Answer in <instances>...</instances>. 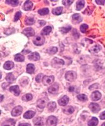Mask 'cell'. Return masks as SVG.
Wrapping results in <instances>:
<instances>
[{
  "label": "cell",
  "instance_id": "obj_33",
  "mask_svg": "<svg viewBox=\"0 0 105 126\" xmlns=\"http://www.w3.org/2000/svg\"><path fill=\"white\" fill-rule=\"evenodd\" d=\"M100 49H101V47L98 45H95V46L92 47L91 49H90V51L91 52L93 53H97L100 51Z\"/></svg>",
  "mask_w": 105,
  "mask_h": 126
},
{
  "label": "cell",
  "instance_id": "obj_35",
  "mask_svg": "<svg viewBox=\"0 0 105 126\" xmlns=\"http://www.w3.org/2000/svg\"><path fill=\"white\" fill-rule=\"evenodd\" d=\"M77 97L78 100H79L80 101H83V102H85V101H86L87 100V96L84 94H79V95H77Z\"/></svg>",
  "mask_w": 105,
  "mask_h": 126
},
{
  "label": "cell",
  "instance_id": "obj_30",
  "mask_svg": "<svg viewBox=\"0 0 105 126\" xmlns=\"http://www.w3.org/2000/svg\"><path fill=\"white\" fill-rule=\"evenodd\" d=\"M38 13L40 14V15H46L47 14H48L49 13V10L47 8H42V9H40L38 10Z\"/></svg>",
  "mask_w": 105,
  "mask_h": 126
},
{
  "label": "cell",
  "instance_id": "obj_28",
  "mask_svg": "<svg viewBox=\"0 0 105 126\" xmlns=\"http://www.w3.org/2000/svg\"><path fill=\"white\" fill-rule=\"evenodd\" d=\"M15 60L17 62H23L25 60V57L21 54H17L15 56Z\"/></svg>",
  "mask_w": 105,
  "mask_h": 126
},
{
  "label": "cell",
  "instance_id": "obj_36",
  "mask_svg": "<svg viewBox=\"0 0 105 126\" xmlns=\"http://www.w3.org/2000/svg\"><path fill=\"white\" fill-rule=\"evenodd\" d=\"M71 29H72V27L70 25H69L67 27H62V28H61V29H60V31H61L62 33H67V32H69L71 30Z\"/></svg>",
  "mask_w": 105,
  "mask_h": 126
},
{
  "label": "cell",
  "instance_id": "obj_42",
  "mask_svg": "<svg viewBox=\"0 0 105 126\" xmlns=\"http://www.w3.org/2000/svg\"><path fill=\"white\" fill-rule=\"evenodd\" d=\"M99 88V84H93L92 86H91L90 87H89V90H95V89H97Z\"/></svg>",
  "mask_w": 105,
  "mask_h": 126
},
{
  "label": "cell",
  "instance_id": "obj_41",
  "mask_svg": "<svg viewBox=\"0 0 105 126\" xmlns=\"http://www.w3.org/2000/svg\"><path fill=\"white\" fill-rule=\"evenodd\" d=\"M72 35H73L74 37L76 39H77L79 37V34L78 32L77 31L76 29H74L73 31H72Z\"/></svg>",
  "mask_w": 105,
  "mask_h": 126
},
{
  "label": "cell",
  "instance_id": "obj_11",
  "mask_svg": "<svg viewBox=\"0 0 105 126\" xmlns=\"http://www.w3.org/2000/svg\"><path fill=\"white\" fill-rule=\"evenodd\" d=\"M10 91L11 92H12L15 96H18L20 93V88H19L18 86H11L10 88Z\"/></svg>",
  "mask_w": 105,
  "mask_h": 126
},
{
  "label": "cell",
  "instance_id": "obj_10",
  "mask_svg": "<svg viewBox=\"0 0 105 126\" xmlns=\"http://www.w3.org/2000/svg\"><path fill=\"white\" fill-rule=\"evenodd\" d=\"M89 107V108L91 109V110L94 113L98 112L99 111V110H100V107H99V105L96 104V103H91V104H90Z\"/></svg>",
  "mask_w": 105,
  "mask_h": 126
},
{
  "label": "cell",
  "instance_id": "obj_47",
  "mask_svg": "<svg viewBox=\"0 0 105 126\" xmlns=\"http://www.w3.org/2000/svg\"><path fill=\"white\" fill-rule=\"evenodd\" d=\"M74 89V86H70V87H69V90L70 91V92H73Z\"/></svg>",
  "mask_w": 105,
  "mask_h": 126
},
{
  "label": "cell",
  "instance_id": "obj_34",
  "mask_svg": "<svg viewBox=\"0 0 105 126\" xmlns=\"http://www.w3.org/2000/svg\"><path fill=\"white\" fill-rule=\"evenodd\" d=\"M57 50L58 49L56 47H52L47 50V52L50 54H55L57 52Z\"/></svg>",
  "mask_w": 105,
  "mask_h": 126
},
{
  "label": "cell",
  "instance_id": "obj_40",
  "mask_svg": "<svg viewBox=\"0 0 105 126\" xmlns=\"http://www.w3.org/2000/svg\"><path fill=\"white\" fill-rule=\"evenodd\" d=\"M43 74H38L36 78H35V80H36V81L37 83H40L41 81H42L43 79H42V78H44L43 77Z\"/></svg>",
  "mask_w": 105,
  "mask_h": 126
},
{
  "label": "cell",
  "instance_id": "obj_1",
  "mask_svg": "<svg viewBox=\"0 0 105 126\" xmlns=\"http://www.w3.org/2000/svg\"><path fill=\"white\" fill-rule=\"evenodd\" d=\"M77 78V73L72 71H67L66 74V79L69 81H74Z\"/></svg>",
  "mask_w": 105,
  "mask_h": 126
},
{
  "label": "cell",
  "instance_id": "obj_48",
  "mask_svg": "<svg viewBox=\"0 0 105 126\" xmlns=\"http://www.w3.org/2000/svg\"><path fill=\"white\" fill-rule=\"evenodd\" d=\"M3 100V95H1V102H2Z\"/></svg>",
  "mask_w": 105,
  "mask_h": 126
},
{
  "label": "cell",
  "instance_id": "obj_49",
  "mask_svg": "<svg viewBox=\"0 0 105 126\" xmlns=\"http://www.w3.org/2000/svg\"><path fill=\"white\" fill-rule=\"evenodd\" d=\"M101 126H105V123L101 125Z\"/></svg>",
  "mask_w": 105,
  "mask_h": 126
},
{
  "label": "cell",
  "instance_id": "obj_44",
  "mask_svg": "<svg viewBox=\"0 0 105 126\" xmlns=\"http://www.w3.org/2000/svg\"><path fill=\"white\" fill-rule=\"evenodd\" d=\"M100 119L101 120H105V111H104L103 112H102L100 115Z\"/></svg>",
  "mask_w": 105,
  "mask_h": 126
},
{
  "label": "cell",
  "instance_id": "obj_14",
  "mask_svg": "<svg viewBox=\"0 0 105 126\" xmlns=\"http://www.w3.org/2000/svg\"><path fill=\"white\" fill-rule=\"evenodd\" d=\"M52 64L54 66H56V65L62 66V65L64 64V61L62 59H61L55 57V58L53 59L52 61Z\"/></svg>",
  "mask_w": 105,
  "mask_h": 126
},
{
  "label": "cell",
  "instance_id": "obj_21",
  "mask_svg": "<svg viewBox=\"0 0 105 126\" xmlns=\"http://www.w3.org/2000/svg\"><path fill=\"white\" fill-rule=\"evenodd\" d=\"M98 124V120L96 117H93L92 119L89 120L88 122V126H96Z\"/></svg>",
  "mask_w": 105,
  "mask_h": 126
},
{
  "label": "cell",
  "instance_id": "obj_45",
  "mask_svg": "<svg viewBox=\"0 0 105 126\" xmlns=\"http://www.w3.org/2000/svg\"><path fill=\"white\" fill-rule=\"evenodd\" d=\"M19 126H31V125L30 124L28 123H22V124H19Z\"/></svg>",
  "mask_w": 105,
  "mask_h": 126
},
{
  "label": "cell",
  "instance_id": "obj_25",
  "mask_svg": "<svg viewBox=\"0 0 105 126\" xmlns=\"http://www.w3.org/2000/svg\"><path fill=\"white\" fill-rule=\"evenodd\" d=\"M6 80L9 83H12L15 81V76H14L12 73H8L6 75Z\"/></svg>",
  "mask_w": 105,
  "mask_h": 126
},
{
  "label": "cell",
  "instance_id": "obj_24",
  "mask_svg": "<svg viewBox=\"0 0 105 126\" xmlns=\"http://www.w3.org/2000/svg\"><path fill=\"white\" fill-rule=\"evenodd\" d=\"M35 71V66L32 64H29L27 66V72L29 74H33Z\"/></svg>",
  "mask_w": 105,
  "mask_h": 126
},
{
  "label": "cell",
  "instance_id": "obj_27",
  "mask_svg": "<svg viewBox=\"0 0 105 126\" xmlns=\"http://www.w3.org/2000/svg\"><path fill=\"white\" fill-rule=\"evenodd\" d=\"M63 111L66 114H71L74 111V108L72 106H68V107H67V108L63 110Z\"/></svg>",
  "mask_w": 105,
  "mask_h": 126
},
{
  "label": "cell",
  "instance_id": "obj_20",
  "mask_svg": "<svg viewBox=\"0 0 105 126\" xmlns=\"http://www.w3.org/2000/svg\"><path fill=\"white\" fill-rule=\"evenodd\" d=\"M72 20L76 23H79L80 22L82 21V17H81L79 14H74L72 16Z\"/></svg>",
  "mask_w": 105,
  "mask_h": 126
},
{
  "label": "cell",
  "instance_id": "obj_5",
  "mask_svg": "<svg viewBox=\"0 0 105 126\" xmlns=\"http://www.w3.org/2000/svg\"><path fill=\"white\" fill-rule=\"evenodd\" d=\"M59 84L58 83H54V84L51 85L48 88V91L50 94H55L57 93L58 91H59Z\"/></svg>",
  "mask_w": 105,
  "mask_h": 126
},
{
  "label": "cell",
  "instance_id": "obj_8",
  "mask_svg": "<svg viewBox=\"0 0 105 126\" xmlns=\"http://www.w3.org/2000/svg\"><path fill=\"white\" fill-rule=\"evenodd\" d=\"M69 98L67 96H64L63 97L61 98L59 100L58 102H59V104L60 105V106H66V105H67V104L69 103Z\"/></svg>",
  "mask_w": 105,
  "mask_h": 126
},
{
  "label": "cell",
  "instance_id": "obj_37",
  "mask_svg": "<svg viewBox=\"0 0 105 126\" xmlns=\"http://www.w3.org/2000/svg\"><path fill=\"white\" fill-rule=\"evenodd\" d=\"M87 29H88V25L86 24H83L80 27V30L82 33H85L87 31Z\"/></svg>",
  "mask_w": 105,
  "mask_h": 126
},
{
  "label": "cell",
  "instance_id": "obj_19",
  "mask_svg": "<svg viewBox=\"0 0 105 126\" xmlns=\"http://www.w3.org/2000/svg\"><path fill=\"white\" fill-rule=\"evenodd\" d=\"M14 67V63L12 61H7L5 63V64L3 66V68L5 69L10 70L11 69Z\"/></svg>",
  "mask_w": 105,
  "mask_h": 126
},
{
  "label": "cell",
  "instance_id": "obj_29",
  "mask_svg": "<svg viewBox=\"0 0 105 126\" xmlns=\"http://www.w3.org/2000/svg\"><path fill=\"white\" fill-rule=\"evenodd\" d=\"M6 3L12 6H16L18 5L19 1L17 0H7L6 1Z\"/></svg>",
  "mask_w": 105,
  "mask_h": 126
},
{
  "label": "cell",
  "instance_id": "obj_38",
  "mask_svg": "<svg viewBox=\"0 0 105 126\" xmlns=\"http://www.w3.org/2000/svg\"><path fill=\"white\" fill-rule=\"evenodd\" d=\"M72 3H73V1H71V0H64V1H62V4L66 6H70Z\"/></svg>",
  "mask_w": 105,
  "mask_h": 126
},
{
  "label": "cell",
  "instance_id": "obj_17",
  "mask_svg": "<svg viewBox=\"0 0 105 126\" xmlns=\"http://www.w3.org/2000/svg\"><path fill=\"white\" fill-rule=\"evenodd\" d=\"M52 32V27L50 26H47L41 32V35H48Z\"/></svg>",
  "mask_w": 105,
  "mask_h": 126
},
{
  "label": "cell",
  "instance_id": "obj_46",
  "mask_svg": "<svg viewBox=\"0 0 105 126\" xmlns=\"http://www.w3.org/2000/svg\"><path fill=\"white\" fill-rule=\"evenodd\" d=\"M38 22H39L40 25L41 26H43V25H44L45 24V21H43V20H40Z\"/></svg>",
  "mask_w": 105,
  "mask_h": 126
},
{
  "label": "cell",
  "instance_id": "obj_16",
  "mask_svg": "<svg viewBox=\"0 0 105 126\" xmlns=\"http://www.w3.org/2000/svg\"><path fill=\"white\" fill-rule=\"evenodd\" d=\"M35 115V112L34 111H32V110H29L27 111V112L25 113L24 116H23V117L25 119H32V117H33Z\"/></svg>",
  "mask_w": 105,
  "mask_h": 126
},
{
  "label": "cell",
  "instance_id": "obj_18",
  "mask_svg": "<svg viewBox=\"0 0 105 126\" xmlns=\"http://www.w3.org/2000/svg\"><path fill=\"white\" fill-rule=\"evenodd\" d=\"M32 7H33V3L31 1H27L24 4L23 9L25 11H29L32 10Z\"/></svg>",
  "mask_w": 105,
  "mask_h": 126
},
{
  "label": "cell",
  "instance_id": "obj_3",
  "mask_svg": "<svg viewBox=\"0 0 105 126\" xmlns=\"http://www.w3.org/2000/svg\"><path fill=\"white\" fill-rule=\"evenodd\" d=\"M57 123V117L55 116H50L46 122L47 126H56Z\"/></svg>",
  "mask_w": 105,
  "mask_h": 126
},
{
  "label": "cell",
  "instance_id": "obj_39",
  "mask_svg": "<svg viewBox=\"0 0 105 126\" xmlns=\"http://www.w3.org/2000/svg\"><path fill=\"white\" fill-rule=\"evenodd\" d=\"M21 11H18V12H17V13L15 14V18H14V21H18V20L20 19V17H21Z\"/></svg>",
  "mask_w": 105,
  "mask_h": 126
},
{
  "label": "cell",
  "instance_id": "obj_13",
  "mask_svg": "<svg viewBox=\"0 0 105 126\" xmlns=\"http://www.w3.org/2000/svg\"><path fill=\"white\" fill-rule=\"evenodd\" d=\"M101 98V94L100 92H99L98 91H96V92H94L91 94V99L93 101H97L99 100Z\"/></svg>",
  "mask_w": 105,
  "mask_h": 126
},
{
  "label": "cell",
  "instance_id": "obj_43",
  "mask_svg": "<svg viewBox=\"0 0 105 126\" xmlns=\"http://www.w3.org/2000/svg\"><path fill=\"white\" fill-rule=\"evenodd\" d=\"M96 3L99 5H104L105 4V1H96Z\"/></svg>",
  "mask_w": 105,
  "mask_h": 126
},
{
  "label": "cell",
  "instance_id": "obj_26",
  "mask_svg": "<svg viewBox=\"0 0 105 126\" xmlns=\"http://www.w3.org/2000/svg\"><path fill=\"white\" fill-rule=\"evenodd\" d=\"M63 8L62 7H57L56 8H54L52 10V13L55 15H60L62 13Z\"/></svg>",
  "mask_w": 105,
  "mask_h": 126
},
{
  "label": "cell",
  "instance_id": "obj_22",
  "mask_svg": "<svg viewBox=\"0 0 105 126\" xmlns=\"http://www.w3.org/2000/svg\"><path fill=\"white\" fill-rule=\"evenodd\" d=\"M84 5H85V2L83 0H80L78 1L76 3V9L77 11H80L81 9H83L84 8Z\"/></svg>",
  "mask_w": 105,
  "mask_h": 126
},
{
  "label": "cell",
  "instance_id": "obj_2",
  "mask_svg": "<svg viewBox=\"0 0 105 126\" xmlns=\"http://www.w3.org/2000/svg\"><path fill=\"white\" fill-rule=\"evenodd\" d=\"M54 81V76H44L42 80L43 84L45 86H49L53 83Z\"/></svg>",
  "mask_w": 105,
  "mask_h": 126
},
{
  "label": "cell",
  "instance_id": "obj_7",
  "mask_svg": "<svg viewBox=\"0 0 105 126\" xmlns=\"http://www.w3.org/2000/svg\"><path fill=\"white\" fill-rule=\"evenodd\" d=\"M47 99L45 98H40L38 100L37 102V105L38 107L40 108H45V106L47 105Z\"/></svg>",
  "mask_w": 105,
  "mask_h": 126
},
{
  "label": "cell",
  "instance_id": "obj_4",
  "mask_svg": "<svg viewBox=\"0 0 105 126\" xmlns=\"http://www.w3.org/2000/svg\"><path fill=\"white\" fill-rule=\"evenodd\" d=\"M45 42V39L42 35H38L35 37L33 39V43L35 45H38V46H40L43 45Z\"/></svg>",
  "mask_w": 105,
  "mask_h": 126
},
{
  "label": "cell",
  "instance_id": "obj_31",
  "mask_svg": "<svg viewBox=\"0 0 105 126\" xmlns=\"http://www.w3.org/2000/svg\"><path fill=\"white\" fill-rule=\"evenodd\" d=\"M32 98H33V96L30 93L25 94L22 97V100L23 101H25V102H29V101H30L31 100H32Z\"/></svg>",
  "mask_w": 105,
  "mask_h": 126
},
{
  "label": "cell",
  "instance_id": "obj_23",
  "mask_svg": "<svg viewBox=\"0 0 105 126\" xmlns=\"http://www.w3.org/2000/svg\"><path fill=\"white\" fill-rule=\"evenodd\" d=\"M56 102H50L49 104L47 105V108H48V111L49 112H54V110L56 108Z\"/></svg>",
  "mask_w": 105,
  "mask_h": 126
},
{
  "label": "cell",
  "instance_id": "obj_9",
  "mask_svg": "<svg viewBox=\"0 0 105 126\" xmlns=\"http://www.w3.org/2000/svg\"><path fill=\"white\" fill-rule=\"evenodd\" d=\"M27 37H32L35 35V32L32 28H27L22 32Z\"/></svg>",
  "mask_w": 105,
  "mask_h": 126
},
{
  "label": "cell",
  "instance_id": "obj_32",
  "mask_svg": "<svg viewBox=\"0 0 105 126\" xmlns=\"http://www.w3.org/2000/svg\"><path fill=\"white\" fill-rule=\"evenodd\" d=\"M35 23V20L32 17H27L25 19V23L28 25H33Z\"/></svg>",
  "mask_w": 105,
  "mask_h": 126
},
{
  "label": "cell",
  "instance_id": "obj_6",
  "mask_svg": "<svg viewBox=\"0 0 105 126\" xmlns=\"http://www.w3.org/2000/svg\"><path fill=\"white\" fill-rule=\"evenodd\" d=\"M23 108L21 106H17L15 107L11 111V116L13 117H17V116L21 115L22 113Z\"/></svg>",
  "mask_w": 105,
  "mask_h": 126
},
{
  "label": "cell",
  "instance_id": "obj_15",
  "mask_svg": "<svg viewBox=\"0 0 105 126\" xmlns=\"http://www.w3.org/2000/svg\"><path fill=\"white\" fill-rule=\"evenodd\" d=\"M33 123L35 126H42L44 124V119L41 117H37L33 120Z\"/></svg>",
  "mask_w": 105,
  "mask_h": 126
},
{
  "label": "cell",
  "instance_id": "obj_12",
  "mask_svg": "<svg viewBox=\"0 0 105 126\" xmlns=\"http://www.w3.org/2000/svg\"><path fill=\"white\" fill-rule=\"evenodd\" d=\"M40 55L37 52L32 53V54L29 56V59L30 60L33 61H37L40 59Z\"/></svg>",
  "mask_w": 105,
  "mask_h": 126
}]
</instances>
